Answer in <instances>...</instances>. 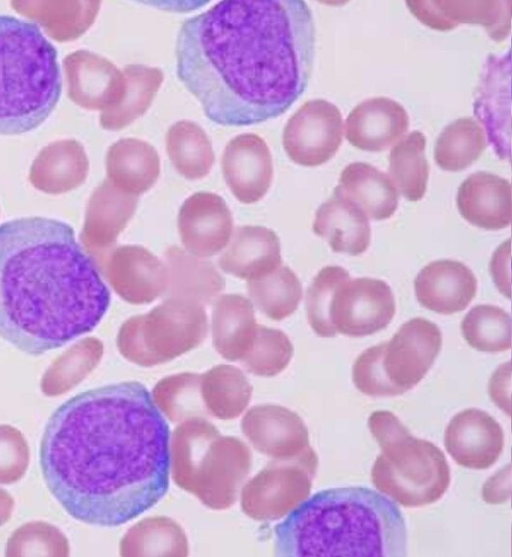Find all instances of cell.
<instances>
[{"instance_id": "cell-26", "label": "cell", "mask_w": 512, "mask_h": 557, "mask_svg": "<svg viewBox=\"0 0 512 557\" xmlns=\"http://www.w3.org/2000/svg\"><path fill=\"white\" fill-rule=\"evenodd\" d=\"M168 285L164 298H181L204 306L225 288V279L208 260L194 256L178 246L164 253Z\"/></svg>"}, {"instance_id": "cell-42", "label": "cell", "mask_w": 512, "mask_h": 557, "mask_svg": "<svg viewBox=\"0 0 512 557\" xmlns=\"http://www.w3.org/2000/svg\"><path fill=\"white\" fill-rule=\"evenodd\" d=\"M292 356L293 345L283 331L258 325L252 345L240 363L254 375L272 377L288 366Z\"/></svg>"}, {"instance_id": "cell-17", "label": "cell", "mask_w": 512, "mask_h": 557, "mask_svg": "<svg viewBox=\"0 0 512 557\" xmlns=\"http://www.w3.org/2000/svg\"><path fill=\"white\" fill-rule=\"evenodd\" d=\"M106 275L114 291L135 305L152 303L165 294L168 285L165 263L139 245L116 248L108 261Z\"/></svg>"}, {"instance_id": "cell-5", "label": "cell", "mask_w": 512, "mask_h": 557, "mask_svg": "<svg viewBox=\"0 0 512 557\" xmlns=\"http://www.w3.org/2000/svg\"><path fill=\"white\" fill-rule=\"evenodd\" d=\"M61 91L57 51L39 27L0 15V135L36 129L56 107Z\"/></svg>"}, {"instance_id": "cell-24", "label": "cell", "mask_w": 512, "mask_h": 557, "mask_svg": "<svg viewBox=\"0 0 512 557\" xmlns=\"http://www.w3.org/2000/svg\"><path fill=\"white\" fill-rule=\"evenodd\" d=\"M313 231L337 253L360 255L371 239L369 220L364 211L337 186L315 213Z\"/></svg>"}, {"instance_id": "cell-31", "label": "cell", "mask_w": 512, "mask_h": 557, "mask_svg": "<svg viewBox=\"0 0 512 557\" xmlns=\"http://www.w3.org/2000/svg\"><path fill=\"white\" fill-rule=\"evenodd\" d=\"M12 8L38 23L52 39L67 42L79 38L94 23L100 1H12Z\"/></svg>"}, {"instance_id": "cell-27", "label": "cell", "mask_w": 512, "mask_h": 557, "mask_svg": "<svg viewBox=\"0 0 512 557\" xmlns=\"http://www.w3.org/2000/svg\"><path fill=\"white\" fill-rule=\"evenodd\" d=\"M108 180L122 191L139 196L148 191L160 175V157L146 141L124 138L113 143L106 154Z\"/></svg>"}, {"instance_id": "cell-6", "label": "cell", "mask_w": 512, "mask_h": 557, "mask_svg": "<svg viewBox=\"0 0 512 557\" xmlns=\"http://www.w3.org/2000/svg\"><path fill=\"white\" fill-rule=\"evenodd\" d=\"M170 456L176 485L214 510L234 504L252 462L243 441L222 436L205 418L186 420L174 430Z\"/></svg>"}, {"instance_id": "cell-32", "label": "cell", "mask_w": 512, "mask_h": 557, "mask_svg": "<svg viewBox=\"0 0 512 557\" xmlns=\"http://www.w3.org/2000/svg\"><path fill=\"white\" fill-rule=\"evenodd\" d=\"M337 187L373 220L390 218L398 207V191L392 180L369 163L348 164Z\"/></svg>"}, {"instance_id": "cell-37", "label": "cell", "mask_w": 512, "mask_h": 557, "mask_svg": "<svg viewBox=\"0 0 512 557\" xmlns=\"http://www.w3.org/2000/svg\"><path fill=\"white\" fill-rule=\"evenodd\" d=\"M122 556H186L188 541L182 528L167 517L146 518L128 530L120 543Z\"/></svg>"}, {"instance_id": "cell-46", "label": "cell", "mask_w": 512, "mask_h": 557, "mask_svg": "<svg viewBox=\"0 0 512 557\" xmlns=\"http://www.w3.org/2000/svg\"><path fill=\"white\" fill-rule=\"evenodd\" d=\"M482 496L489 504H500L510 496V464L487 480L483 486Z\"/></svg>"}, {"instance_id": "cell-12", "label": "cell", "mask_w": 512, "mask_h": 557, "mask_svg": "<svg viewBox=\"0 0 512 557\" xmlns=\"http://www.w3.org/2000/svg\"><path fill=\"white\" fill-rule=\"evenodd\" d=\"M395 311L394 296L386 282L349 277L335 291L330 320L336 333L362 337L387 327Z\"/></svg>"}, {"instance_id": "cell-1", "label": "cell", "mask_w": 512, "mask_h": 557, "mask_svg": "<svg viewBox=\"0 0 512 557\" xmlns=\"http://www.w3.org/2000/svg\"><path fill=\"white\" fill-rule=\"evenodd\" d=\"M169 437V426L143 384L86 390L47 421L39 450L42 476L74 519L119 526L166 494Z\"/></svg>"}, {"instance_id": "cell-13", "label": "cell", "mask_w": 512, "mask_h": 557, "mask_svg": "<svg viewBox=\"0 0 512 557\" xmlns=\"http://www.w3.org/2000/svg\"><path fill=\"white\" fill-rule=\"evenodd\" d=\"M177 226L184 249L194 256L207 258L228 245L233 232V218L221 196L197 192L181 205Z\"/></svg>"}, {"instance_id": "cell-35", "label": "cell", "mask_w": 512, "mask_h": 557, "mask_svg": "<svg viewBox=\"0 0 512 557\" xmlns=\"http://www.w3.org/2000/svg\"><path fill=\"white\" fill-rule=\"evenodd\" d=\"M166 150L177 172L189 180L209 174L215 160L212 144L205 131L195 122L181 120L166 134Z\"/></svg>"}, {"instance_id": "cell-3", "label": "cell", "mask_w": 512, "mask_h": 557, "mask_svg": "<svg viewBox=\"0 0 512 557\" xmlns=\"http://www.w3.org/2000/svg\"><path fill=\"white\" fill-rule=\"evenodd\" d=\"M110 291L68 223L22 217L0 225V337L39 356L91 332Z\"/></svg>"}, {"instance_id": "cell-9", "label": "cell", "mask_w": 512, "mask_h": 557, "mask_svg": "<svg viewBox=\"0 0 512 557\" xmlns=\"http://www.w3.org/2000/svg\"><path fill=\"white\" fill-rule=\"evenodd\" d=\"M441 346L439 327L417 317L403 323L389 341L370 347L385 396H398L415 387L432 367Z\"/></svg>"}, {"instance_id": "cell-16", "label": "cell", "mask_w": 512, "mask_h": 557, "mask_svg": "<svg viewBox=\"0 0 512 557\" xmlns=\"http://www.w3.org/2000/svg\"><path fill=\"white\" fill-rule=\"evenodd\" d=\"M444 445L460 466L487 469L503 451L504 432L487 412L469 408L452 417L444 433Z\"/></svg>"}, {"instance_id": "cell-4", "label": "cell", "mask_w": 512, "mask_h": 557, "mask_svg": "<svg viewBox=\"0 0 512 557\" xmlns=\"http://www.w3.org/2000/svg\"><path fill=\"white\" fill-rule=\"evenodd\" d=\"M275 555L403 557L407 528L398 506L366 487L319 491L277 524Z\"/></svg>"}, {"instance_id": "cell-41", "label": "cell", "mask_w": 512, "mask_h": 557, "mask_svg": "<svg viewBox=\"0 0 512 557\" xmlns=\"http://www.w3.org/2000/svg\"><path fill=\"white\" fill-rule=\"evenodd\" d=\"M461 332L468 345L481 352H503L511 347V317L498 306L473 307L461 322Z\"/></svg>"}, {"instance_id": "cell-20", "label": "cell", "mask_w": 512, "mask_h": 557, "mask_svg": "<svg viewBox=\"0 0 512 557\" xmlns=\"http://www.w3.org/2000/svg\"><path fill=\"white\" fill-rule=\"evenodd\" d=\"M474 114L486 129L490 144L501 158L510 160V51L490 54L477 87Z\"/></svg>"}, {"instance_id": "cell-7", "label": "cell", "mask_w": 512, "mask_h": 557, "mask_svg": "<svg viewBox=\"0 0 512 557\" xmlns=\"http://www.w3.org/2000/svg\"><path fill=\"white\" fill-rule=\"evenodd\" d=\"M368 426L381 453L371 469L376 489L404 507L438 501L450 484V468L434 443L414 437L390 411H374Z\"/></svg>"}, {"instance_id": "cell-33", "label": "cell", "mask_w": 512, "mask_h": 557, "mask_svg": "<svg viewBox=\"0 0 512 557\" xmlns=\"http://www.w3.org/2000/svg\"><path fill=\"white\" fill-rule=\"evenodd\" d=\"M122 74L125 89L119 103L100 115V125L105 130L118 131L142 116L150 107L164 75L160 68L143 64H128Z\"/></svg>"}, {"instance_id": "cell-36", "label": "cell", "mask_w": 512, "mask_h": 557, "mask_svg": "<svg viewBox=\"0 0 512 557\" xmlns=\"http://www.w3.org/2000/svg\"><path fill=\"white\" fill-rule=\"evenodd\" d=\"M425 148V135L414 130L399 140L389 153L390 179L409 201H419L427 189L429 164Z\"/></svg>"}, {"instance_id": "cell-15", "label": "cell", "mask_w": 512, "mask_h": 557, "mask_svg": "<svg viewBox=\"0 0 512 557\" xmlns=\"http://www.w3.org/2000/svg\"><path fill=\"white\" fill-rule=\"evenodd\" d=\"M407 8L422 24L449 31L460 24L481 25L494 41L510 34L512 1H406Z\"/></svg>"}, {"instance_id": "cell-19", "label": "cell", "mask_w": 512, "mask_h": 557, "mask_svg": "<svg viewBox=\"0 0 512 557\" xmlns=\"http://www.w3.org/2000/svg\"><path fill=\"white\" fill-rule=\"evenodd\" d=\"M222 173L235 198L244 204L262 199L273 179V161L266 142L256 134H240L226 145Z\"/></svg>"}, {"instance_id": "cell-28", "label": "cell", "mask_w": 512, "mask_h": 557, "mask_svg": "<svg viewBox=\"0 0 512 557\" xmlns=\"http://www.w3.org/2000/svg\"><path fill=\"white\" fill-rule=\"evenodd\" d=\"M89 161L84 147L74 139L59 140L44 147L30 169L32 184L48 193H61L84 182Z\"/></svg>"}, {"instance_id": "cell-29", "label": "cell", "mask_w": 512, "mask_h": 557, "mask_svg": "<svg viewBox=\"0 0 512 557\" xmlns=\"http://www.w3.org/2000/svg\"><path fill=\"white\" fill-rule=\"evenodd\" d=\"M211 326L215 350L228 361H240L258 326L252 302L241 294L222 295L214 304Z\"/></svg>"}, {"instance_id": "cell-14", "label": "cell", "mask_w": 512, "mask_h": 557, "mask_svg": "<svg viewBox=\"0 0 512 557\" xmlns=\"http://www.w3.org/2000/svg\"><path fill=\"white\" fill-rule=\"evenodd\" d=\"M241 429L257 451L274 460L295 459L311 448L302 418L282 406H254L242 418Z\"/></svg>"}, {"instance_id": "cell-21", "label": "cell", "mask_w": 512, "mask_h": 557, "mask_svg": "<svg viewBox=\"0 0 512 557\" xmlns=\"http://www.w3.org/2000/svg\"><path fill=\"white\" fill-rule=\"evenodd\" d=\"M408 128L409 116L400 103L387 97H373L348 114L345 136L360 150L380 152L400 140Z\"/></svg>"}, {"instance_id": "cell-39", "label": "cell", "mask_w": 512, "mask_h": 557, "mask_svg": "<svg viewBox=\"0 0 512 557\" xmlns=\"http://www.w3.org/2000/svg\"><path fill=\"white\" fill-rule=\"evenodd\" d=\"M252 304L273 320H283L296 311L302 299V285L287 266H280L258 279L247 281Z\"/></svg>"}, {"instance_id": "cell-2", "label": "cell", "mask_w": 512, "mask_h": 557, "mask_svg": "<svg viewBox=\"0 0 512 557\" xmlns=\"http://www.w3.org/2000/svg\"><path fill=\"white\" fill-rule=\"evenodd\" d=\"M176 72L206 117L247 126L284 114L306 90L315 26L301 0H228L186 19Z\"/></svg>"}, {"instance_id": "cell-40", "label": "cell", "mask_w": 512, "mask_h": 557, "mask_svg": "<svg viewBox=\"0 0 512 557\" xmlns=\"http://www.w3.org/2000/svg\"><path fill=\"white\" fill-rule=\"evenodd\" d=\"M201 374L184 372L167 376L154 386L152 399L172 422L206 418L201 389Z\"/></svg>"}, {"instance_id": "cell-38", "label": "cell", "mask_w": 512, "mask_h": 557, "mask_svg": "<svg viewBox=\"0 0 512 557\" xmlns=\"http://www.w3.org/2000/svg\"><path fill=\"white\" fill-rule=\"evenodd\" d=\"M486 146L482 127L472 117H461L447 125L438 136L434 159L445 171H461L477 161Z\"/></svg>"}, {"instance_id": "cell-8", "label": "cell", "mask_w": 512, "mask_h": 557, "mask_svg": "<svg viewBox=\"0 0 512 557\" xmlns=\"http://www.w3.org/2000/svg\"><path fill=\"white\" fill-rule=\"evenodd\" d=\"M208 331L204 306L187 299L165 298L148 313L127 319L117 347L128 361L152 367L199 346Z\"/></svg>"}, {"instance_id": "cell-43", "label": "cell", "mask_w": 512, "mask_h": 557, "mask_svg": "<svg viewBox=\"0 0 512 557\" xmlns=\"http://www.w3.org/2000/svg\"><path fill=\"white\" fill-rule=\"evenodd\" d=\"M349 273L340 266H326L314 277L306 294L309 325L320 337H334L337 333L330 320V306L338 286Z\"/></svg>"}, {"instance_id": "cell-30", "label": "cell", "mask_w": 512, "mask_h": 557, "mask_svg": "<svg viewBox=\"0 0 512 557\" xmlns=\"http://www.w3.org/2000/svg\"><path fill=\"white\" fill-rule=\"evenodd\" d=\"M138 197L122 191L108 179L93 192L87 209L84 237L93 247H111L133 217Z\"/></svg>"}, {"instance_id": "cell-34", "label": "cell", "mask_w": 512, "mask_h": 557, "mask_svg": "<svg viewBox=\"0 0 512 557\" xmlns=\"http://www.w3.org/2000/svg\"><path fill=\"white\" fill-rule=\"evenodd\" d=\"M200 389L208 416L222 420L238 417L249 404L253 390L239 368L226 364L201 374Z\"/></svg>"}, {"instance_id": "cell-23", "label": "cell", "mask_w": 512, "mask_h": 557, "mask_svg": "<svg viewBox=\"0 0 512 557\" xmlns=\"http://www.w3.org/2000/svg\"><path fill=\"white\" fill-rule=\"evenodd\" d=\"M457 207L470 224L486 230H499L512 219L511 184L493 173L479 171L459 186Z\"/></svg>"}, {"instance_id": "cell-18", "label": "cell", "mask_w": 512, "mask_h": 557, "mask_svg": "<svg viewBox=\"0 0 512 557\" xmlns=\"http://www.w3.org/2000/svg\"><path fill=\"white\" fill-rule=\"evenodd\" d=\"M68 97L88 110H107L119 103L125 81L111 61L87 50H77L64 59Z\"/></svg>"}, {"instance_id": "cell-10", "label": "cell", "mask_w": 512, "mask_h": 557, "mask_svg": "<svg viewBox=\"0 0 512 557\" xmlns=\"http://www.w3.org/2000/svg\"><path fill=\"white\" fill-rule=\"evenodd\" d=\"M317 467L312 447L298 458L270 462L243 487V512L258 521L284 517L308 498Z\"/></svg>"}, {"instance_id": "cell-22", "label": "cell", "mask_w": 512, "mask_h": 557, "mask_svg": "<svg viewBox=\"0 0 512 557\" xmlns=\"http://www.w3.org/2000/svg\"><path fill=\"white\" fill-rule=\"evenodd\" d=\"M414 289L418 302L428 310L450 315L464 310L477 292V279L463 263L437 260L417 274Z\"/></svg>"}, {"instance_id": "cell-11", "label": "cell", "mask_w": 512, "mask_h": 557, "mask_svg": "<svg viewBox=\"0 0 512 557\" xmlns=\"http://www.w3.org/2000/svg\"><path fill=\"white\" fill-rule=\"evenodd\" d=\"M343 139L339 108L324 99L305 102L288 120L283 131V147L296 164L315 167L329 161Z\"/></svg>"}, {"instance_id": "cell-45", "label": "cell", "mask_w": 512, "mask_h": 557, "mask_svg": "<svg viewBox=\"0 0 512 557\" xmlns=\"http://www.w3.org/2000/svg\"><path fill=\"white\" fill-rule=\"evenodd\" d=\"M510 362L502 364L490 379L489 393L492 401L510 415Z\"/></svg>"}, {"instance_id": "cell-44", "label": "cell", "mask_w": 512, "mask_h": 557, "mask_svg": "<svg viewBox=\"0 0 512 557\" xmlns=\"http://www.w3.org/2000/svg\"><path fill=\"white\" fill-rule=\"evenodd\" d=\"M509 259L510 239L498 247L490 263V271L494 283L507 298H510Z\"/></svg>"}, {"instance_id": "cell-25", "label": "cell", "mask_w": 512, "mask_h": 557, "mask_svg": "<svg viewBox=\"0 0 512 557\" xmlns=\"http://www.w3.org/2000/svg\"><path fill=\"white\" fill-rule=\"evenodd\" d=\"M276 233L263 226H239L233 232L218 265L225 273L247 281L263 277L281 266Z\"/></svg>"}]
</instances>
